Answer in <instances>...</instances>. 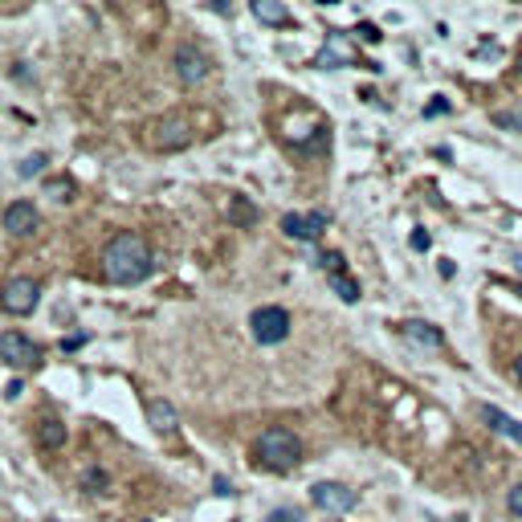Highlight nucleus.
Returning <instances> with one entry per match:
<instances>
[{"label":"nucleus","mask_w":522,"mask_h":522,"mask_svg":"<svg viewBox=\"0 0 522 522\" xmlns=\"http://www.w3.org/2000/svg\"><path fill=\"white\" fill-rule=\"evenodd\" d=\"M477 416L494 428V433H502V437H510V440H518L522 445V424L514 421V416H506L502 408H494V404H477Z\"/></svg>","instance_id":"obj_12"},{"label":"nucleus","mask_w":522,"mask_h":522,"mask_svg":"<svg viewBox=\"0 0 522 522\" xmlns=\"http://www.w3.org/2000/svg\"><path fill=\"white\" fill-rule=\"evenodd\" d=\"M45 167H49V155H45V151H33L29 160L21 163V179H33V176H41Z\"/></svg>","instance_id":"obj_18"},{"label":"nucleus","mask_w":522,"mask_h":522,"mask_svg":"<svg viewBox=\"0 0 522 522\" xmlns=\"http://www.w3.org/2000/svg\"><path fill=\"white\" fill-rule=\"evenodd\" d=\"M359 37H363V41H379V29H375V25H359Z\"/></svg>","instance_id":"obj_27"},{"label":"nucleus","mask_w":522,"mask_h":522,"mask_svg":"<svg viewBox=\"0 0 522 522\" xmlns=\"http://www.w3.org/2000/svg\"><path fill=\"white\" fill-rule=\"evenodd\" d=\"M404 335L408 339H416V343H424V347H440V343H445V335H440L433 323H424V318H408Z\"/></svg>","instance_id":"obj_14"},{"label":"nucleus","mask_w":522,"mask_h":522,"mask_svg":"<svg viewBox=\"0 0 522 522\" xmlns=\"http://www.w3.org/2000/svg\"><path fill=\"white\" fill-rule=\"evenodd\" d=\"M326 225H331V216H326L323 209H310V212H286V216H282V233H286L290 241H318Z\"/></svg>","instance_id":"obj_7"},{"label":"nucleus","mask_w":522,"mask_h":522,"mask_svg":"<svg viewBox=\"0 0 522 522\" xmlns=\"http://www.w3.org/2000/svg\"><path fill=\"white\" fill-rule=\"evenodd\" d=\"M310 502L318 510H331V514H347V510H355L359 494L343 482H318V486H310Z\"/></svg>","instance_id":"obj_8"},{"label":"nucleus","mask_w":522,"mask_h":522,"mask_svg":"<svg viewBox=\"0 0 522 522\" xmlns=\"http://www.w3.org/2000/svg\"><path fill=\"white\" fill-rule=\"evenodd\" d=\"M82 343H86V335H65V339H62V351H78Z\"/></svg>","instance_id":"obj_25"},{"label":"nucleus","mask_w":522,"mask_h":522,"mask_svg":"<svg viewBox=\"0 0 522 522\" xmlns=\"http://www.w3.org/2000/svg\"><path fill=\"white\" fill-rule=\"evenodd\" d=\"M212 489H216L221 498H228V494H233V486H228V477H212Z\"/></svg>","instance_id":"obj_26"},{"label":"nucleus","mask_w":522,"mask_h":522,"mask_svg":"<svg viewBox=\"0 0 522 522\" xmlns=\"http://www.w3.org/2000/svg\"><path fill=\"white\" fill-rule=\"evenodd\" d=\"M143 522H147V518H143Z\"/></svg>","instance_id":"obj_31"},{"label":"nucleus","mask_w":522,"mask_h":522,"mask_svg":"<svg viewBox=\"0 0 522 522\" xmlns=\"http://www.w3.org/2000/svg\"><path fill=\"white\" fill-rule=\"evenodd\" d=\"M228 221H233V225H253V221H257V204H253V200H245V196H233V204H228Z\"/></svg>","instance_id":"obj_16"},{"label":"nucleus","mask_w":522,"mask_h":522,"mask_svg":"<svg viewBox=\"0 0 522 522\" xmlns=\"http://www.w3.org/2000/svg\"><path fill=\"white\" fill-rule=\"evenodd\" d=\"M172 70H176L179 86H200V82L209 78V53L196 45V41H184V45H176V57H172Z\"/></svg>","instance_id":"obj_6"},{"label":"nucleus","mask_w":522,"mask_h":522,"mask_svg":"<svg viewBox=\"0 0 522 522\" xmlns=\"http://www.w3.org/2000/svg\"><path fill=\"white\" fill-rule=\"evenodd\" d=\"M412 249H416V253H424V249H428V233H424V228H416V233H412Z\"/></svg>","instance_id":"obj_24"},{"label":"nucleus","mask_w":522,"mask_h":522,"mask_svg":"<svg viewBox=\"0 0 522 522\" xmlns=\"http://www.w3.org/2000/svg\"><path fill=\"white\" fill-rule=\"evenodd\" d=\"M45 196H53V200H74V179H45Z\"/></svg>","instance_id":"obj_19"},{"label":"nucleus","mask_w":522,"mask_h":522,"mask_svg":"<svg viewBox=\"0 0 522 522\" xmlns=\"http://www.w3.org/2000/svg\"><path fill=\"white\" fill-rule=\"evenodd\" d=\"M21 392H25V384H21V379H13V384H9V388H4V396H9V400H16V396H21Z\"/></svg>","instance_id":"obj_28"},{"label":"nucleus","mask_w":522,"mask_h":522,"mask_svg":"<svg viewBox=\"0 0 522 522\" xmlns=\"http://www.w3.org/2000/svg\"><path fill=\"white\" fill-rule=\"evenodd\" d=\"M37 440H41V449H62L65 445V424L57 416H45L41 428H37Z\"/></svg>","instance_id":"obj_15"},{"label":"nucleus","mask_w":522,"mask_h":522,"mask_svg":"<svg viewBox=\"0 0 522 522\" xmlns=\"http://www.w3.org/2000/svg\"><path fill=\"white\" fill-rule=\"evenodd\" d=\"M147 424L155 428V433H176V424H179V412H176V404H167V400H160V396H151L147 400Z\"/></svg>","instance_id":"obj_11"},{"label":"nucleus","mask_w":522,"mask_h":522,"mask_svg":"<svg viewBox=\"0 0 522 522\" xmlns=\"http://www.w3.org/2000/svg\"><path fill=\"white\" fill-rule=\"evenodd\" d=\"M249 9H253V16L261 25H290V9L282 0H253Z\"/></svg>","instance_id":"obj_13"},{"label":"nucleus","mask_w":522,"mask_h":522,"mask_svg":"<svg viewBox=\"0 0 522 522\" xmlns=\"http://www.w3.org/2000/svg\"><path fill=\"white\" fill-rule=\"evenodd\" d=\"M514 375L522 379V351H518V359H514Z\"/></svg>","instance_id":"obj_29"},{"label":"nucleus","mask_w":522,"mask_h":522,"mask_svg":"<svg viewBox=\"0 0 522 522\" xmlns=\"http://www.w3.org/2000/svg\"><path fill=\"white\" fill-rule=\"evenodd\" d=\"M0 221H4V233H9V237H33V233L41 228V212L33 209L29 200H16V204L4 209Z\"/></svg>","instance_id":"obj_10"},{"label":"nucleus","mask_w":522,"mask_h":522,"mask_svg":"<svg viewBox=\"0 0 522 522\" xmlns=\"http://www.w3.org/2000/svg\"><path fill=\"white\" fill-rule=\"evenodd\" d=\"M86 486H94V494H106V473H102V470H86Z\"/></svg>","instance_id":"obj_22"},{"label":"nucleus","mask_w":522,"mask_h":522,"mask_svg":"<svg viewBox=\"0 0 522 522\" xmlns=\"http://www.w3.org/2000/svg\"><path fill=\"white\" fill-rule=\"evenodd\" d=\"M506 510H510L514 518H522V482L514 489H506Z\"/></svg>","instance_id":"obj_21"},{"label":"nucleus","mask_w":522,"mask_h":522,"mask_svg":"<svg viewBox=\"0 0 522 522\" xmlns=\"http://www.w3.org/2000/svg\"><path fill=\"white\" fill-rule=\"evenodd\" d=\"M253 461H257L265 473H290L302 465V440L294 428H261L257 440H253Z\"/></svg>","instance_id":"obj_2"},{"label":"nucleus","mask_w":522,"mask_h":522,"mask_svg":"<svg viewBox=\"0 0 522 522\" xmlns=\"http://www.w3.org/2000/svg\"><path fill=\"white\" fill-rule=\"evenodd\" d=\"M331 286H335V294H339L343 302H359V298H363V290H359V282L351 274H335Z\"/></svg>","instance_id":"obj_17"},{"label":"nucleus","mask_w":522,"mask_h":522,"mask_svg":"<svg viewBox=\"0 0 522 522\" xmlns=\"http://www.w3.org/2000/svg\"><path fill=\"white\" fill-rule=\"evenodd\" d=\"M102 265H106V277L114 286H139L151 274V245L139 233H118L102 249Z\"/></svg>","instance_id":"obj_1"},{"label":"nucleus","mask_w":522,"mask_h":522,"mask_svg":"<svg viewBox=\"0 0 522 522\" xmlns=\"http://www.w3.org/2000/svg\"><path fill=\"white\" fill-rule=\"evenodd\" d=\"M424 114L433 118V114H449V98H433L428 106H424Z\"/></svg>","instance_id":"obj_23"},{"label":"nucleus","mask_w":522,"mask_h":522,"mask_svg":"<svg viewBox=\"0 0 522 522\" xmlns=\"http://www.w3.org/2000/svg\"><path fill=\"white\" fill-rule=\"evenodd\" d=\"M0 306L16 318H29L33 310L41 306V282L37 277H9L0 286Z\"/></svg>","instance_id":"obj_4"},{"label":"nucleus","mask_w":522,"mask_h":522,"mask_svg":"<svg viewBox=\"0 0 522 522\" xmlns=\"http://www.w3.org/2000/svg\"><path fill=\"white\" fill-rule=\"evenodd\" d=\"M249 331L261 347H277L290 339V310L286 306H257L249 314Z\"/></svg>","instance_id":"obj_3"},{"label":"nucleus","mask_w":522,"mask_h":522,"mask_svg":"<svg viewBox=\"0 0 522 522\" xmlns=\"http://www.w3.org/2000/svg\"><path fill=\"white\" fill-rule=\"evenodd\" d=\"M265 522H306V518H302L294 506H277V510H270V518Z\"/></svg>","instance_id":"obj_20"},{"label":"nucleus","mask_w":522,"mask_h":522,"mask_svg":"<svg viewBox=\"0 0 522 522\" xmlns=\"http://www.w3.org/2000/svg\"><path fill=\"white\" fill-rule=\"evenodd\" d=\"M188 143V123L179 114H163L151 123V147L155 151H176V147Z\"/></svg>","instance_id":"obj_9"},{"label":"nucleus","mask_w":522,"mask_h":522,"mask_svg":"<svg viewBox=\"0 0 522 522\" xmlns=\"http://www.w3.org/2000/svg\"><path fill=\"white\" fill-rule=\"evenodd\" d=\"M41 347L29 339V335H21V331H4L0 335V363H9L16 372H33V367H41Z\"/></svg>","instance_id":"obj_5"},{"label":"nucleus","mask_w":522,"mask_h":522,"mask_svg":"<svg viewBox=\"0 0 522 522\" xmlns=\"http://www.w3.org/2000/svg\"><path fill=\"white\" fill-rule=\"evenodd\" d=\"M514 294H518V298H522V286H514Z\"/></svg>","instance_id":"obj_30"}]
</instances>
